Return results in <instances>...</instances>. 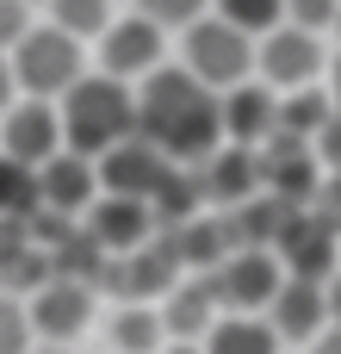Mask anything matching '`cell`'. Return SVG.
Segmentation results:
<instances>
[{
  "mask_svg": "<svg viewBox=\"0 0 341 354\" xmlns=\"http://www.w3.org/2000/svg\"><path fill=\"white\" fill-rule=\"evenodd\" d=\"M137 112H143V137L180 168H205L230 143L224 137V100L186 62H162L149 81H137Z\"/></svg>",
  "mask_w": 341,
  "mask_h": 354,
  "instance_id": "6da1fadb",
  "label": "cell"
},
{
  "mask_svg": "<svg viewBox=\"0 0 341 354\" xmlns=\"http://www.w3.org/2000/svg\"><path fill=\"white\" fill-rule=\"evenodd\" d=\"M62 137L75 156L99 162L112 156L118 143L143 137V112H137V87L130 81H112V75H87L75 93H62Z\"/></svg>",
  "mask_w": 341,
  "mask_h": 354,
  "instance_id": "7a4b0ae2",
  "label": "cell"
},
{
  "mask_svg": "<svg viewBox=\"0 0 341 354\" xmlns=\"http://www.w3.org/2000/svg\"><path fill=\"white\" fill-rule=\"evenodd\" d=\"M12 75H19V93L25 100H50L62 106V93H75L93 68H87V44L56 31L50 19H37V31L12 50Z\"/></svg>",
  "mask_w": 341,
  "mask_h": 354,
  "instance_id": "3957f363",
  "label": "cell"
},
{
  "mask_svg": "<svg viewBox=\"0 0 341 354\" xmlns=\"http://www.w3.org/2000/svg\"><path fill=\"white\" fill-rule=\"evenodd\" d=\"M180 62L211 87V93H230L242 81H255V37L236 31L224 12H205L199 25L180 31Z\"/></svg>",
  "mask_w": 341,
  "mask_h": 354,
  "instance_id": "277c9868",
  "label": "cell"
},
{
  "mask_svg": "<svg viewBox=\"0 0 341 354\" xmlns=\"http://www.w3.org/2000/svg\"><path fill=\"white\" fill-rule=\"evenodd\" d=\"M180 280H186V261H180L174 236H168V230H155L143 249H130V255H112V261H106L99 292H112V299H124V305H149V299H168Z\"/></svg>",
  "mask_w": 341,
  "mask_h": 354,
  "instance_id": "5b68a950",
  "label": "cell"
},
{
  "mask_svg": "<svg viewBox=\"0 0 341 354\" xmlns=\"http://www.w3.org/2000/svg\"><path fill=\"white\" fill-rule=\"evenodd\" d=\"M329 75V56H323V37L317 31H298V25H280L255 44V81H267L273 93H298V87H323Z\"/></svg>",
  "mask_w": 341,
  "mask_h": 354,
  "instance_id": "8992f818",
  "label": "cell"
},
{
  "mask_svg": "<svg viewBox=\"0 0 341 354\" xmlns=\"http://www.w3.org/2000/svg\"><path fill=\"white\" fill-rule=\"evenodd\" d=\"M162 62H168V31H162L155 19H143L137 6L106 25V37H99V75L137 87V81H149Z\"/></svg>",
  "mask_w": 341,
  "mask_h": 354,
  "instance_id": "52a82bcc",
  "label": "cell"
},
{
  "mask_svg": "<svg viewBox=\"0 0 341 354\" xmlns=\"http://www.w3.org/2000/svg\"><path fill=\"white\" fill-rule=\"evenodd\" d=\"M211 280V292H217V305L224 311H255V317H267V305L280 299V286H286V261L273 255V249H236L217 274H205Z\"/></svg>",
  "mask_w": 341,
  "mask_h": 354,
  "instance_id": "ba28073f",
  "label": "cell"
},
{
  "mask_svg": "<svg viewBox=\"0 0 341 354\" xmlns=\"http://www.w3.org/2000/svg\"><path fill=\"white\" fill-rule=\"evenodd\" d=\"M62 149H68V137H62V106H50V100H19V106L0 118V156L25 162V168H43V162H56Z\"/></svg>",
  "mask_w": 341,
  "mask_h": 354,
  "instance_id": "9c48e42d",
  "label": "cell"
},
{
  "mask_svg": "<svg viewBox=\"0 0 341 354\" xmlns=\"http://www.w3.org/2000/svg\"><path fill=\"white\" fill-rule=\"evenodd\" d=\"M174 168H180V162H168L149 137H130V143H118L112 156H99V193H112V199H143V205H149Z\"/></svg>",
  "mask_w": 341,
  "mask_h": 354,
  "instance_id": "30bf717a",
  "label": "cell"
},
{
  "mask_svg": "<svg viewBox=\"0 0 341 354\" xmlns=\"http://www.w3.org/2000/svg\"><path fill=\"white\" fill-rule=\"evenodd\" d=\"M37 212H56V218H87L93 205H99V162H87V156H75V149H62L56 162H43L37 168Z\"/></svg>",
  "mask_w": 341,
  "mask_h": 354,
  "instance_id": "8fae6325",
  "label": "cell"
},
{
  "mask_svg": "<svg viewBox=\"0 0 341 354\" xmlns=\"http://www.w3.org/2000/svg\"><path fill=\"white\" fill-rule=\"evenodd\" d=\"M280 261H286V274L292 280H335V224L323 218V212H292V224H286V236H280V249H273Z\"/></svg>",
  "mask_w": 341,
  "mask_h": 354,
  "instance_id": "7c38bea8",
  "label": "cell"
},
{
  "mask_svg": "<svg viewBox=\"0 0 341 354\" xmlns=\"http://www.w3.org/2000/svg\"><path fill=\"white\" fill-rule=\"evenodd\" d=\"M217 100H224V137L236 149H267L280 137V93L267 81H242V87H230Z\"/></svg>",
  "mask_w": 341,
  "mask_h": 354,
  "instance_id": "4fadbf2b",
  "label": "cell"
},
{
  "mask_svg": "<svg viewBox=\"0 0 341 354\" xmlns=\"http://www.w3.org/2000/svg\"><path fill=\"white\" fill-rule=\"evenodd\" d=\"M25 305H31L37 342H62V348H68V336H81L87 317H93V286H81V280H50V286H37Z\"/></svg>",
  "mask_w": 341,
  "mask_h": 354,
  "instance_id": "5bb4252c",
  "label": "cell"
},
{
  "mask_svg": "<svg viewBox=\"0 0 341 354\" xmlns=\"http://www.w3.org/2000/svg\"><path fill=\"white\" fill-rule=\"evenodd\" d=\"M81 230H87L106 255H130V249H143L162 224H155V212H149L143 199H112V193H99V205L81 218Z\"/></svg>",
  "mask_w": 341,
  "mask_h": 354,
  "instance_id": "9a60e30c",
  "label": "cell"
},
{
  "mask_svg": "<svg viewBox=\"0 0 341 354\" xmlns=\"http://www.w3.org/2000/svg\"><path fill=\"white\" fill-rule=\"evenodd\" d=\"M267 324L280 330V342H317L335 317H329V286L323 280H292L280 286V299L267 305Z\"/></svg>",
  "mask_w": 341,
  "mask_h": 354,
  "instance_id": "2e32d148",
  "label": "cell"
},
{
  "mask_svg": "<svg viewBox=\"0 0 341 354\" xmlns=\"http://www.w3.org/2000/svg\"><path fill=\"white\" fill-rule=\"evenodd\" d=\"M199 180H205V205H224V212H236V205H249L255 193H267V180H261V149H236V143H224V149L199 168Z\"/></svg>",
  "mask_w": 341,
  "mask_h": 354,
  "instance_id": "e0dca14e",
  "label": "cell"
},
{
  "mask_svg": "<svg viewBox=\"0 0 341 354\" xmlns=\"http://www.w3.org/2000/svg\"><path fill=\"white\" fill-rule=\"evenodd\" d=\"M217 317H224V305H217V292H211V280H205V274L180 280V286L162 299V324H168V342H205V336L217 330Z\"/></svg>",
  "mask_w": 341,
  "mask_h": 354,
  "instance_id": "ac0fdd59",
  "label": "cell"
},
{
  "mask_svg": "<svg viewBox=\"0 0 341 354\" xmlns=\"http://www.w3.org/2000/svg\"><path fill=\"white\" fill-rule=\"evenodd\" d=\"M205 354H280V330L255 311H224L205 336Z\"/></svg>",
  "mask_w": 341,
  "mask_h": 354,
  "instance_id": "d6986e66",
  "label": "cell"
},
{
  "mask_svg": "<svg viewBox=\"0 0 341 354\" xmlns=\"http://www.w3.org/2000/svg\"><path fill=\"white\" fill-rule=\"evenodd\" d=\"M329 118H335V100H329V87H298V93H280V137L317 143Z\"/></svg>",
  "mask_w": 341,
  "mask_h": 354,
  "instance_id": "ffe728a7",
  "label": "cell"
},
{
  "mask_svg": "<svg viewBox=\"0 0 341 354\" xmlns=\"http://www.w3.org/2000/svg\"><path fill=\"white\" fill-rule=\"evenodd\" d=\"M112 342L124 354H162L168 348V324H162L155 305H124V311L112 317Z\"/></svg>",
  "mask_w": 341,
  "mask_h": 354,
  "instance_id": "44dd1931",
  "label": "cell"
},
{
  "mask_svg": "<svg viewBox=\"0 0 341 354\" xmlns=\"http://www.w3.org/2000/svg\"><path fill=\"white\" fill-rule=\"evenodd\" d=\"M43 19H50L56 31L81 37V44H99V37H106V25H112L118 12H112V0H50V6H43Z\"/></svg>",
  "mask_w": 341,
  "mask_h": 354,
  "instance_id": "7402d4cb",
  "label": "cell"
},
{
  "mask_svg": "<svg viewBox=\"0 0 341 354\" xmlns=\"http://www.w3.org/2000/svg\"><path fill=\"white\" fill-rule=\"evenodd\" d=\"M37 168H25V162H12V156H0V218H37Z\"/></svg>",
  "mask_w": 341,
  "mask_h": 354,
  "instance_id": "603a6c76",
  "label": "cell"
},
{
  "mask_svg": "<svg viewBox=\"0 0 341 354\" xmlns=\"http://www.w3.org/2000/svg\"><path fill=\"white\" fill-rule=\"evenodd\" d=\"M211 12H224V19H230L236 31H249L255 44L286 25V0H211Z\"/></svg>",
  "mask_w": 341,
  "mask_h": 354,
  "instance_id": "cb8c5ba5",
  "label": "cell"
},
{
  "mask_svg": "<svg viewBox=\"0 0 341 354\" xmlns=\"http://www.w3.org/2000/svg\"><path fill=\"white\" fill-rule=\"evenodd\" d=\"M37 348V330H31V305L0 292V354H31Z\"/></svg>",
  "mask_w": 341,
  "mask_h": 354,
  "instance_id": "d4e9b609",
  "label": "cell"
},
{
  "mask_svg": "<svg viewBox=\"0 0 341 354\" xmlns=\"http://www.w3.org/2000/svg\"><path fill=\"white\" fill-rule=\"evenodd\" d=\"M137 12L155 19L162 31H186V25H199L211 12V0H137Z\"/></svg>",
  "mask_w": 341,
  "mask_h": 354,
  "instance_id": "484cf974",
  "label": "cell"
},
{
  "mask_svg": "<svg viewBox=\"0 0 341 354\" xmlns=\"http://www.w3.org/2000/svg\"><path fill=\"white\" fill-rule=\"evenodd\" d=\"M31 31H37V6L31 0H0V56H12Z\"/></svg>",
  "mask_w": 341,
  "mask_h": 354,
  "instance_id": "4316f807",
  "label": "cell"
},
{
  "mask_svg": "<svg viewBox=\"0 0 341 354\" xmlns=\"http://www.w3.org/2000/svg\"><path fill=\"white\" fill-rule=\"evenodd\" d=\"M341 19V0H286V25H298V31H335Z\"/></svg>",
  "mask_w": 341,
  "mask_h": 354,
  "instance_id": "83f0119b",
  "label": "cell"
},
{
  "mask_svg": "<svg viewBox=\"0 0 341 354\" xmlns=\"http://www.w3.org/2000/svg\"><path fill=\"white\" fill-rule=\"evenodd\" d=\"M317 162H323V168H335V174H341V112L329 118V124H323V137H317Z\"/></svg>",
  "mask_w": 341,
  "mask_h": 354,
  "instance_id": "f1b7e54d",
  "label": "cell"
},
{
  "mask_svg": "<svg viewBox=\"0 0 341 354\" xmlns=\"http://www.w3.org/2000/svg\"><path fill=\"white\" fill-rule=\"evenodd\" d=\"M19 100H25V93H19V75H12V56H0V118H6Z\"/></svg>",
  "mask_w": 341,
  "mask_h": 354,
  "instance_id": "f546056e",
  "label": "cell"
},
{
  "mask_svg": "<svg viewBox=\"0 0 341 354\" xmlns=\"http://www.w3.org/2000/svg\"><path fill=\"white\" fill-rule=\"evenodd\" d=\"M311 354H341V324H329V330L311 342Z\"/></svg>",
  "mask_w": 341,
  "mask_h": 354,
  "instance_id": "4dcf8cb0",
  "label": "cell"
},
{
  "mask_svg": "<svg viewBox=\"0 0 341 354\" xmlns=\"http://www.w3.org/2000/svg\"><path fill=\"white\" fill-rule=\"evenodd\" d=\"M329 100H335V112H341V56L329 62Z\"/></svg>",
  "mask_w": 341,
  "mask_h": 354,
  "instance_id": "1f68e13d",
  "label": "cell"
},
{
  "mask_svg": "<svg viewBox=\"0 0 341 354\" xmlns=\"http://www.w3.org/2000/svg\"><path fill=\"white\" fill-rule=\"evenodd\" d=\"M329 317H335V324H341V274H335V280H329Z\"/></svg>",
  "mask_w": 341,
  "mask_h": 354,
  "instance_id": "d6a6232c",
  "label": "cell"
},
{
  "mask_svg": "<svg viewBox=\"0 0 341 354\" xmlns=\"http://www.w3.org/2000/svg\"><path fill=\"white\" fill-rule=\"evenodd\" d=\"M162 354H205V342H168Z\"/></svg>",
  "mask_w": 341,
  "mask_h": 354,
  "instance_id": "836d02e7",
  "label": "cell"
},
{
  "mask_svg": "<svg viewBox=\"0 0 341 354\" xmlns=\"http://www.w3.org/2000/svg\"><path fill=\"white\" fill-rule=\"evenodd\" d=\"M31 354H68V348H62V342H37Z\"/></svg>",
  "mask_w": 341,
  "mask_h": 354,
  "instance_id": "e575fe53",
  "label": "cell"
},
{
  "mask_svg": "<svg viewBox=\"0 0 341 354\" xmlns=\"http://www.w3.org/2000/svg\"><path fill=\"white\" fill-rule=\"evenodd\" d=\"M31 6H50V0H31Z\"/></svg>",
  "mask_w": 341,
  "mask_h": 354,
  "instance_id": "d590c367",
  "label": "cell"
},
{
  "mask_svg": "<svg viewBox=\"0 0 341 354\" xmlns=\"http://www.w3.org/2000/svg\"><path fill=\"white\" fill-rule=\"evenodd\" d=\"M335 37H341V19H335Z\"/></svg>",
  "mask_w": 341,
  "mask_h": 354,
  "instance_id": "8d00e7d4",
  "label": "cell"
}]
</instances>
